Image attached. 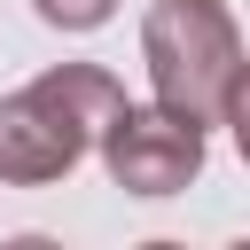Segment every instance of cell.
Segmentation results:
<instances>
[{"instance_id": "4", "label": "cell", "mask_w": 250, "mask_h": 250, "mask_svg": "<svg viewBox=\"0 0 250 250\" xmlns=\"http://www.w3.org/2000/svg\"><path fill=\"white\" fill-rule=\"evenodd\" d=\"M39 8V23H55V31H102L109 16H117V0H31Z\"/></svg>"}, {"instance_id": "3", "label": "cell", "mask_w": 250, "mask_h": 250, "mask_svg": "<svg viewBox=\"0 0 250 250\" xmlns=\"http://www.w3.org/2000/svg\"><path fill=\"white\" fill-rule=\"evenodd\" d=\"M94 141H102V164L125 195H180L203 172V125L164 102H117V117Z\"/></svg>"}, {"instance_id": "2", "label": "cell", "mask_w": 250, "mask_h": 250, "mask_svg": "<svg viewBox=\"0 0 250 250\" xmlns=\"http://www.w3.org/2000/svg\"><path fill=\"white\" fill-rule=\"evenodd\" d=\"M141 62L164 109L219 125L227 86L242 70V23L227 16V0H148L141 16Z\"/></svg>"}, {"instance_id": "1", "label": "cell", "mask_w": 250, "mask_h": 250, "mask_svg": "<svg viewBox=\"0 0 250 250\" xmlns=\"http://www.w3.org/2000/svg\"><path fill=\"white\" fill-rule=\"evenodd\" d=\"M117 102H125V86L102 62H55V70H39L23 94L0 102V180L8 188L62 180L94 148V133L117 117Z\"/></svg>"}, {"instance_id": "5", "label": "cell", "mask_w": 250, "mask_h": 250, "mask_svg": "<svg viewBox=\"0 0 250 250\" xmlns=\"http://www.w3.org/2000/svg\"><path fill=\"white\" fill-rule=\"evenodd\" d=\"M227 125H234V148H242V164H250V55H242V70H234V86H227V109H219Z\"/></svg>"}]
</instances>
